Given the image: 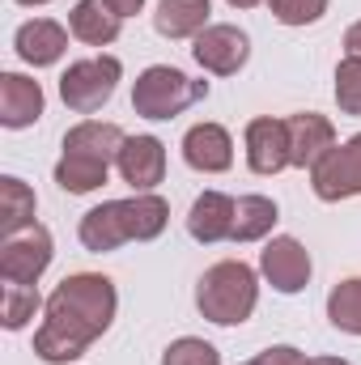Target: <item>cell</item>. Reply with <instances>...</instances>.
I'll return each instance as SVG.
<instances>
[{
    "label": "cell",
    "mask_w": 361,
    "mask_h": 365,
    "mask_svg": "<svg viewBox=\"0 0 361 365\" xmlns=\"http://www.w3.org/2000/svg\"><path fill=\"white\" fill-rule=\"evenodd\" d=\"M285 123H289V166H298V170H315L340 145L327 115L302 110V115H289Z\"/></svg>",
    "instance_id": "10"
},
{
    "label": "cell",
    "mask_w": 361,
    "mask_h": 365,
    "mask_svg": "<svg viewBox=\"0 0 361 365\" xmlns=\"http://www.w3.org/2000/svg\"><path fill=\"white\" fill-rule=\"evenodd\" d=\"M247 365H251V361H247Z\"/></svg>",
    "instance_id": "34"
},
{
    "label": "cell",
    "mask_w": 361,
    "mask_h": 365,
    "mask_svg": "<svg viewBox=\"0 0 361 365\" xmlns=\"http://www.w3.org/2000/svg\"><path fill=\"white\" fill-rule=\"evenodd\" d=\"M191 56H195V64L204 73L234 77L251 60V38H247V30L230 26V21H217V26H208V30H200L191 38Z\"/></svg>",
    "instance_id": "8"
},
{
    "label": "cell",
    "mask_w": 361,
    "mask_h": 365,
    "mask_svg": "<svg viewBox=\"0 0 361 365\" xmlns=\"http://www.w3.org/2000/svg\"><path fill=\"white\" fill-rule=\"evenodd\" d=\"M280 221V208L268 195H238V208H234V238L230 242H260L268 238Z\"/></svg>",
    "instance_id": "20"
},
{
    "label": "cell",
    "mask_w": 361,
    "mask_h": 365,
    "mask_svg": "<svg viewBox=\"0 0 361 365\" xmlns=\"http://www.w3.org/2000/svg\"><path fill=\"white\" fill-rule=\"evenodd\" d=\"M230 9H255V4H264V0H225Z\"/></svg>",
    "instance_id": "32"
},
{
    "label": "cell",
    "mask_w": 361,
    "mask_h": 365,
    "mask_svg": "<svg viewBox=\"0 0 361 365\" xmlns=\"http://www.w3.org/2000/svg\"><path fill=\"white\" fill-rule=\"evenodd\" d=\"M119 293L115 280L102 272H73L64 276L47 306H43V327L34 331V353L47 365L81 361L93 340H102L115 323Z\"/></svg>",
    "instance_id": "1"
},
{
    "label": "cell",
    "mask_w": 361,
    "mask_h": 365,
    "mask_svg": "<svg viewBox=\"0 0 361 365\" xmlns=\"http://www.w3.org/2000/svg\"><path fill=\"white\" fill-rule=\"evenodd\" d=\"M17 4H26V9H39V4H51V0H17Z\"/></svg>",
    "instance_id": "33"
},
{
    "label": "cell",
    "mask_w": 361,
    "mask_h": 365,
    "mask_svg": "<svg viewBox=\"0 0 361 365\" xmlns=\"http://www.w3.org/2000/svg\"><path fill=\"white\" fill-rule=\"evenodd\" d=\"M115 166H119V179L132 191H153L166 179V145L158 136H128Z\"/></svg>",
    "instance_id": "12"
},
{
    "label": "cell",
    "mask_w": 361,
    "mask_h": 365,
    "mask_svg": "<svg viewBox=\"0 0 361 365\" xmlns=\"http://www.w3.org/2000/svg\"><path fill=\"white\" fill-rule=\"evenodd\" d=\"M123 128L119 123H102V119H81L77 128L64 132V153H77V158H93V162H115L119 149H123Z\"/></svg>",
    "instance_id": "17"
},
{
    "label": "cell",
    "mask_w": 361,
    "mask_h": 365,
    "mask_svg": "<svg viewBox=\"0 0 361 365\" xmlns=\"http://www.w3.org/2000/svg\"><path fill=\"white\" fill-rule=\"evenodd\" d=\"M208 13H213V0H158L153 26L162 38L179 43V38H195L200 30H208Z\"/></svg>",
    "instance_id": "19"
},
{
    "label": "cell",
    "mask_w": 361,
    "mask_h": 365,
    "mask_svg": "<svg viewBox=\"0 0 361 365\" xmlns=\"http://www.w3.org/2000/svg\"><path fill=\"white\" fill-rule=\"evenodd\" d=\"M310 365H353V361H345V357H310Z\"/></svg>",
    "instance_id": "31"
},
{
    "label": "cell",
    "mask_w": 361,
    "mask_h": 365,
    "mask_svg": "<svg viewBox=\"0 0 361 365\" xmlns=\"http://www.w3.org/2000/svg\"><path fill=\"white\" fill-rule=\"evenodd\" d=\"M51 259H56V242L34 221L30 230L9 234L0 242V280L4 284H39V276L51 268Z\"/></svg>",
    "instance_id": "6"
},
{
    "label": "cell",
    "mask_w": 361,
    "mask_h": 365,
    "mask_svg": "<svg viewBox=\"0 0 361 365\" xmlns=\"http://www.w3.org/2000/svg\"><path fill=\"white\" fill-rule=\"evenodd\" d=\"M260 272H264V280H268L276 293L293 297V293H302V289L310 284L315 264H310V251H306L298 238H289V234H276L268 247L260 251Z\"/></svg>",
    "instance_id": "9"
},
{
    "label": "cell",
    "mask_w": 361,
    "mask_h": 365,
    "mask_svg": "<svg viewBox=\"0 0 361 365\" xmlns=\"http://www.w3.org/2000/svg\"><path fill=\"white\" fill-rule=\"evenodd\" d=\"M327 323L345 336H361V276L340 280L327 293Z\"/></svg>",
    "instance_id": "23"
},
{
    "label": "cell",
    "mask_w": 361,
    "mask_h": 365,
    "mask_svg": "<svg viewBox=\"0 0 361 365\" xmlns=\"http://www.w3.org/2000/svg\"><path fill=\"white\" fill-rule=\"evenodd\" d=\"M336 106L345 115H361V56H345L336 64Z\"/></svg>",
    "instance_id": "25"
},
{
    "label": "cell",
    "mask_w": 361,
    "mask_h": 365,
    "mask_svg": "<svg viewBox=\"0 0 361 365\" xmlns=\"http://www.w3.org/2000/svg\"><path fill=\"white\" fill-rule=\"evenodd\" d=\"M43 106H47V98H43V86L34 77H26V73H0V123L9 132H21V128L39 123Z\"/></svg>",
    "instance_id": "15"
},
{
    "label": "cell",
    "mask_w": 361,
    "mask_h": 365,
    "mask_svg": "<svg viewBox=\"0 0 361 365\" xmlns=\"http://www.w3.org/2000/svg\"><path fill=\"white\" fill-rule=\"evenodd\" d=\"M183 162L200 175H225L234 166V136L221 123H195L183 132Z\"/></svg>",
    "instance_id": "13"
},
{
    "label": "cell",
    "mask_w": 361,
    "mask_h": 365,
    "mask_svg": "<svg viewBox=\"0 0 361 365\" xmlns=\"http://www.w3.org/2000/svg\"><path fill=\"white\" fill-rule=\"evenodd\" d=\"M43 306L47 302L39 297L34 284H4L0 289V323H4V331H21Z\"/></svg>",
    "instance_id": "24"
},
{
    "label": "cell",
    "mask_w": 361,
    "mask_h": 365,
    "mask_svg": "<svg viewBox=\"0 0 361 365\" xmlns=\"http://www.w3.org/2000/svg\"><path fill=\"white\" fill-rule=\"evenodd\" d=\"M310 191L323 204H340L361 195V132L340 140L315 170H310Z\"/></svg>",
    "instance_id": "7"
},
{
    "label": "cell",
    "mask_w": 361,
    "mask_h": 365,
    "mask_svg": "<svg viewBox=\"0 0 361 365\" xmlns=\"http://www.w3.org/2000/svg\"><path fill=\"white\" fill-rule=\"evenodd\" d=\"M171 221V204L153 191H136L128 200H102L98 208H90L81 217V247L93 255L119 251L123 242H153Z\"/></svg>",
    "instance_id": "2"
},
{
    "label": "cell",
    "mask_w": 361,
    "mask_h": 365,
    "mask_svg": "<svg viewBox=\"0 0 361 365\" xmlns=\"http://www.w3.org/2000/svg\"><path fill=\"white\" fill-rule=\"evenodd\" d=\"M260 306V276L243 259H221L195 284V310L217 327H238Z\"/></svg>",
    "instance_id": "3"
},
{
    "label": "cell",
    "mask_w": 361,
    "mask_h": 365,
    "mask_svg": "<svg viewBox=\"0 0 361 365\" xmlns=\"http://www.w3.org/2000/svg\"><path fill=\"white\" fill-rule=\"evenodd\" d=\"M162 365H221V353L200 336H183L175 344H166Z\"/></svg>",
    "instance_id": "26"
},
{
    "label": "cell",
    "mask_w": 361,
    "mask_h": 365,
    "mask_svg": "<svg viewBox=\"0 0 361 365\" xmlns=\"http://www.w3.org/2000/svg\"><path fill=\"white\" fill-rule=\"evenodd\" d=\"M119 77H123V64L115 56H90V60H73L60 77V98L73 115H93L102 110L115 90H119Z\"/></svg>",
    "instance_id": "5"
},
{
    "label": "cell",
    "mask_w": 361,
    "mask_h": 365,
    "mask_svg": "<svg viewBox=\"0 0 361 365\" xmlns=\"http://www.w3.org/2000/svg\"><path fill=\"white\" fill-rule=\"evenodd\" d=\"M123 17L106 4V0H77L68 13V34L81 38L86 47H111L119 38Z\"/></svg>",
    "instance_id": "18"
},
{
    "label": "cell",
    "mask_w": 361,
    "mask_h": 365,
    "mask_svg": "<svg viewBox=\"0 0 361 365\" xmlns=\"http://www.w3.org/2000/svg\"><path fill=\"white\" fill-rule=\"evenodd\" d=\"M280 26H315L327 13V0H268Z\"/></svg>",
    "instance_id": "27"
},
{
    "label": "cell",
    "mask_w": 361,
    "mask_h": 365,
    "mask_svg": "<svg viewBox=\"0 0 361 365\" xmlns=\"http://www.w3.org/2000/svg\"><path fill=\"white\" fill-rule=\"evenodd\" d=\"M106 170H111L106 162L64 153V158L56 162V182H60V191H68V195H90V191H98V187L106 182Z\"/></svg>",
    "instance_id": "22"
},
{
    "label": "cell",
    "mask_w": 361,
    "mask_h": 365,
    "mask_svg": "<svg viewBox=\"0 0 361 365\" xmlns=\"http://www.w3.org/2000/svg\"><path fill=\"white\" fill-rule=\"evenodd\" d=\"M13 51H17L30 68H51V64H60L64 51H68V30H64L60 21H51V17H30V21L17 26Z\"/></svg>",
    "instance_id": "14"
},
{
    "label": "cell",
    "mask_w": 361,
    "mask_h": 365,
    "mask_svg": "<svg viewBox=\"0 0 361 365\" xmlns=\"http://www.w3.org/2000/svg\"><path fill=\"white\" fill-rule=\"evenodd\" d=\"M34 208H39V200H34V191L26 182L13 179V175L0 179V234L4 238L30 230L34 225Z\"/></svg>",
    "instance_id": "21"
},
{
    "label": "cell",
    "mask_w": 361,
    "mask_h": 365,
    "mask_svg": "<svg viewBox=\"0 0 361 365\" xmlns=\"http://www.w3.org/2000/svg\"><path fill=\"white\" fill-rule=\"evenodd\" d=\"M243 145H247V166L264 179L289 166V123L285 119H272V115L251 119L243 132Z\"/></svg>",
    "instance_id": "11"
},
{
    "label": "cell",
    "mask_w": 361,
    "mask_h": 365,
    "mask_svg": "<svg viewBox=\"0 0 361 365\" xmlns=\"http://www.w3.org/2000/svg\"><path fill=\"white\" fill-rule=\"evenodd\" d=\"M345 51H349V56H361V21H353V26L345 30Z\"/></svg>",
    "instance_id": "30"
},
{
    "label": "cell",
    "mask_w": 361,
    "mask_h": 365,
    "mask_svg": "<svg viewBox=\"0 0 361 365\" xmlns=\"http://www.w3.org/2000/svg\"><path fill=\"white\" fill-rule=\"evenodd\" d=\"M234 208L238 200L225 191H200L191 212H187V234L204 247H217L225 238H234Z\"/></svg>",
    "instance_id": "16"
},
{
    "label": "cell",
    "mask_w": 361,
    "mask_h": 365,
    "mask_svg": "<svg viewBox=\"0 0 361 365\" xmlns=\"http://www.w3.org/2000/svg\"><path fill=\"white\" fill-rule=\"evenodd\" d=\"M200 98H208V81H191L175 64H153L132 81V110L153 123L183 115Z\"/></svg>",
    "instance_id": "4"
},
{
    "label": "cell",
    "mask_w": 361,
    "mask_h": 365,
    "mask_svg": "<svg viewBox=\"0 0 361 365\" xmlns=\"http://www.w3.org/2000/svg\"><path fill=\"white\" fill-rule=\"evenodd\" d=\"M106 4H111L119 17H136V13L145 9V0H106Z\"/></svg>",
    "instance_id": "29"
},
{
    "label": "cell",
    "mask_w": 361,
    "mask_h": 365,
    "mask_svg": "<svg viewBox=\"0 0 361 365\" xmlns=\"http://www.w3.org/2000/svg\"><path fill=\"white\" fill-rule=\"evenodd\" d=\"M251 365H310V357H306L302 349H293V344H272V349H264Z\"/></svg>",
    "instance_id": "28"
}]
</instances>
